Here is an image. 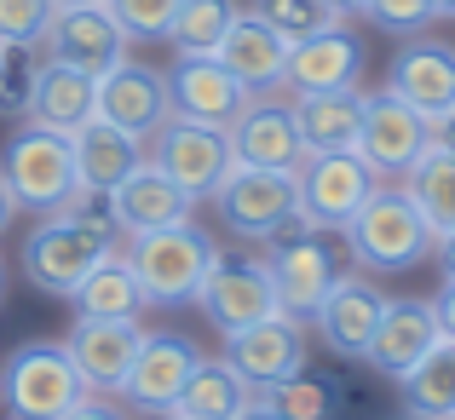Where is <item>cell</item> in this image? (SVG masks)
Returning a JSON list of instances; mask_svg holds the SVG:
<instances>
[{
	"label": "cell",
	"mask_w": 455,
	"mask_h": 420,
	"mask_svg": "<svg viewBox=\"0 0 455 420\" xmlns=\"http://www.w3.org/2000/svg\"><path fill=\"white\" fill-rule=\"evenodd\" d=\"M122 259H127V271H133L145 305H185V299H196V288L213 271L220 248H213L208 231H196V225L185 219V225H167V231L127 236Z\"/></svg>",
	"instance_id": "6da1fadb"
},
{
	"label": "cell",
	"mask_w": 455,
	"mask_h": 420,
	"mask_svg": "<svg viewBox=\"0 0 455 420\" xmlns=\"http://www.w3.org/2000/svg\"><path fill=\"white\" fill-rule=\"evenodd\" d=\"M346 242H352V259L363 271H380V277H398V271H415L427 254L438 248L433 225L421 219L403 190L375 185V196L357 208V219L346 225Z\"/></svg>",
	"instance_id": "7a4b0ae2"
},
{
	"label": "cell",
	"mask_w": 455,
	"mask_h": 420,
	"mask_svg": "<svg viewBox=\"0 0 455 420\" xmlns=\"http://www.w3.org/2000/svg\"><path fill=\"white\" fill-rule=\"evenodd\" d=\"M294 185H300L294 225L323 236V231H346L357 219V208L375 196L380 178L369 173V162L357 150H306V162L294 167Z\"/></svg>",
	"instance_id": "3957f363"
},
{
	"label": "cell",
	"mask_w": 455,
	"mask_h": 420,
	"mask_svg": "<svg viewBox=\"0 0 455 420\" xmlns=\"http://www.w3.org/2000/svg\"><path fill=\"white\" fill-rule=\"evenodd\" d=\"M87 380L81 368L69 363L64 345L52 340H29L6 357V375H0V398H6V415L12 420H64L87 398Z\"/></svg>",
	"instance_id": "277c9868"
},
{
	"label": "cell",
	"mask_w": 455,
	"mask_h": 420,
	"mask_svg": "<svg viewBox=\"0 0 455 420\" xmlns=\"http://www.w3.org/2000/svg\"><path fill=\"white\" fill-rule=\"evenodd\" d=\"M0 178L12 185L18 208L52 213L58 202L81 185L76 178V144H69V133H52V127H41V122H23L18 133L6 139Z\"/></svg>",
	"instance_id": "5b68a950"
},
{
	"label": "cell",
	"mask_w": 455,
	"mask_h": 420,
	"mask_svg": "<svg viewBox=\"0 0 455 420\" xmlns=\"http://www.w3.org/2000/svg\"><path fill=\"white\" fill-rule=\"evenodd\" d=\"M104 254H116L104 231H87V225L64 219V213H46V219L29 231V242H23L18 265H23V277H29V288L69 299L81 282H87V271L99 265Z\"/></svg>",
	"instance_id": "8992f818"
},
{
	"label": "cell",
	"mask_w": 455,
	"mask_h": 420,
	"mask_svg": "<svg viewBox=\"0 0 455 420\" xmlns=\"http://www.w3.org/2000/svg\"><path fill=\"white\" fill-rule=\"evenodd\" d=\"M145 155L162 167L167 178H173L179 190H185L190 202L213 196V190L225 185V173L236 167L231 133H220V127H202V122H185V115H167V122L145 139Z\"/></svg>",
	"instance_id": "52a82bcc"
},
{
	"label": "cell",
	"mask_w": 455,
	"mask_h": 420,
	"mask_svg": "<svg viewBox=\"0 0 455 420\" xmlns=\"http://www.w3.org/2000/svg\"><path fill=\"white\" fill-rule=\"evenodd\" d=\"M213 202H220V219L236 236L271 242V236H283V225H294L300 185H294V173H277V167H243L236 162L225 173V185L213 190Z\"/></svg>",
	"instance_id": "ba28073f"
},
{
	"label": "cell",
	"mask_w": 455,
	"mask_h": 420,
	"mask_svg": "<svg viewBox=\"0 0 455 420\" xmlns=\"http://www.w3.org/2000/svg\"><path fill=\"white\" fill-rule=\"evenodd\" d=\"M427 150H433V115H421L415 104H403L398 92H375V99H363L357 155L369 162L375 178H403Z\"/></svg>",
	"instance_id": "9c48e42d"
},
{
	"label": "cell",
	"mask_w": 455,
	"mask_h": 420,
	"mask_svg": "<svg viewBox=\"0 0 455 420\" xmlns=\"http://www.w3.org/2000/svg\"><path fill=\"white\" fill-rule=\"evenodd\" d=\"M225 357L236 363V375L248 380L254 392H271L283 380L306 375V322L277 311V317H259L248 329L225 334Z\"/></svg>",
	"instance_id": "30bf717a"
},
{
	"label": "cell",
	"mask_w": 455,
	"mask_h": 420,
	"mask_svg": "<svg viewBox=\"0 0 455 420\" xmlns=\"http://www.w3.org/2000/svg\"><path fill=\"white\" fill-rule=\"evenodd\" d=\"M196 305L220 334H236L259 317H277L283 299H277V282H271V265H259V259H213V271L196 288Z\"/></svg>",
	"instance_id": "8fae6325"
},
{
	"label": "cell",
	"mask_w": 455,
	"mask_h": 420,
	"mask_svg": "<svg viewBox=\"0 0 455 420\" xmlns=\"http://www.w3.org/2000/svg\"><path fill=\"white\" fill-rule=\"evenodd\" d=\"M167 99H173V115L231 133L236 115L254 104V92H248L243 81H236L231 69L208 52V58H179V64L167 69Z\"/></svg>",
	"instance_id": "7c38bea8"
},
{
	"label": "cell",
	"mask_w": 455,
	"mask_h": 420,
	"mask_svg": "<svg viewBox=\"0 0 455 420\" xmlns=\"http://www.w3.org/2000/svg\"><path fill=\"white\" fill-rule=\"evenodd\" d=\"M41 46L52 58H64V64L87 69L92 81H104L116 64H127V35H122V23L110 18L104 0H92V6H58Z\"/></svg>",
	"instance_id": "4fadbf2b"
},
{
	"label": "cell",
	"mask_w": 455,
	"mask_h": 420,
	"mask_svg": "<svg viewBox=\"0 0 455 420\" xmlns=\"http://www.w3.org/2000/svg\"><path fill=\"white\" fill-rule=\"evenodd\" d=\"M196 363H202V352H196L190 340H179V334H145L133 368H127L122 398L133 403L139 415H167V409L179 403V392L190 386Z\"/></svg>",
	"instance_id": "5bb4252c"
},
{
	"label": "cell",
	"mask_w": 455,
	"mask_h": 420,
	"mask_svg": "<svg viewBox=\"0 0 455 420\" xmlns=\"http://www.w3.org/2000/svg\"><path fill=\"white\" fill-rule=\"evenodd\" d=\"M173 115V99H167V69H150V64H116L110 75L99 81V122L122 127L133 139H150L156 127Z\"/></svg>",
	"instance_id": "9a60e30c"
},
{
	"label": "cell",
	"mask_w": 455,
	"mask_h": 420,
	"mask_svg": "<svg viewBox=\"0 0 455 420\" xmlns=\"http://www.w3.org/2000/svg\"><path fill=\"white\" fill-rule=\"evenodd\" d=\"M23 115L52 133H81L99 115V81L64 58H41L29 75V92H23Z\"/></svg>",
	"instance_id": "2e32d148"
},
{
	"label": "cell",
	"mask_w": 455,
	"mask_h": 420,
	"mask_svg": "<svg viewBox=\"0 0 455 420\" xmlns=\"http://www.w3.org/2000/svg\"><path fill=\"white\" fill-rule=\"evenodd\" d=\"M380 311H387V294L369 277H334V288L323 294V305L311 311V322H317V340L329 345L334 357H357V363H363L369 340H375V329H380Z\"/></svg>",
	"instance_id": "e0dca14e"
},
{
	"label": "cell",
	"mask_w": 455,
	"mask_h": 420,
	"mask_svg": "<svg viewBox=\"0 0 455 420\" xmlns=\"http://www.w3.org/2000/svg\"><path fill=\"white\" fill-rule=\"evenodd\" d=\"M139 345H145V329L139 322H104V317H76L64 352L69 363L81 368L92 392H122L127 386V368H133Z\"/></svg>",
	"instance_id": "ac0fdd59"
},
{
	"label": "cell",
	"mask_w": 455,
	"mask_h": 420,
	"mask_svg": "<svg viewBox=\"0 0 455 420\" xmlns=\"http://www.w3.org/2000/svg\"><path fill=\"white\" fill-rule=\"evenodd\" d=\"M363 81V41L352 29H323L289 46V75L283 87L300 92H352Z\"/></svg>",
	"instance_id": "d6986e66"
},
{
	"label": "cell",
	"mask_w": 455,
	"mask_h": 420,
	"mask_svg": "<svg viewBox=\"0 0 455 420\" xmlns=\"http://www.w3.org/2000/svg\"><path fill=\"white\" fill-rule=\"evenodd\" d=\"M110 219H116V231H122V236L167 231V225H185L190 219V196L145 155V162H139L133 173L110 190Z\"/></svg>",
	"instance_id": "ffe728a7"
},
{
	"label": "cell",
	"mask_w": 455,
	"mask_h": 420,
	"mask_svg": "<svg viewBox=\"0 0 455 420\" xmlns=\"http://www.w3.org/2000/svg\"><path fill=\"white\" fill-rule=\"evenodd\" d=\"M438 334H444V329H438L433 299H387V311H380V329H375V340H369L363 363L380 368L387 380H398V375H410V368L421 363L427 352H433Z\"/></svg>",
	"instance_id": "44dd1931"
},
{
	"label": "cell",
	"mask_w": 455,
	"mask_h": 420,
	"mask_svg": "<svg viewBox=\"0 0 455 420\" xmlns=\"http://www.w3.org/2000/svg\"><path fill=\"white\" fill-rule=\"evenodd\" d=\"M213 58H220V64L231 69L254 99L277 92L283 75H289V41H283L266 18H254V12H236V23L225 29V41H220Z\"/></svg>",
	"instance_id": "7402d4cb"
},
{
	"label": "cell",
	"mask_w": 455,
	"mask_h": 420,
	"mask_svg": "<svg viewBox=\"0 0 455 420\" xmlns=\"http://www.w3.org/2000/svg\"><path fill=\"white\" fill-rule=\"evenodd\" d=\"M231 155L243 167H277V173H294L306 162V139L294 127V110L289 104H271V99H254L231 127Z\"/></svg>",
	"instance_id": "603a6c76"
},
{
	"label": "cell",
	"mask_w": 455,
	"mask_h": 420,
	"mask_svg": "<svg viewBox=\"0 0 455 420\" xmlns=\"http://www.w3.org/2000/svg\"><path fill=\"white\" fill-rule=\"evenodd\" d=\"M266 265H271V282H277L283 311H289V317H300V322L323 305V294H329L334 277H340V271H334V259H329V248H323L311 231L294 236V242H277Z\"/></svg>",
	"instance_id": "cb8c5ba5"
},
{
	"label": "cell",
	"mask_w": 455,
	"mask_h": 420,
	"mask_svg": "<svg viewBox=\"0 0 455 420\" xmlns=\"http://www.w3.org/2000/svg\"><path fill=\"white\" fill-rule=\"evenodd\" d=\"M387 92H398L403 104H415L421 115H444L455 104V46L444 41H415L392 58Z\"/></svg>",
	"instance_id": "d4e9b609"
},
{
	"label": "cell",
	"mask_w": 455,
	"mask_h": 420,
	"mask_svg": "<svg viewBox=\"0 0 455 420\" xmlns=\"http://www.w3.org/2000/svg\"><path fill=\"white\" fill-rule=\"evenodd\" d=\"M69 144H76V178L87 190H99V196H110V190L145 162V139L122 133V127L99 122V115H92L81 133H69Z\"/></svg>",
	"instance_id": "484cf974"
},
{
	"label": "cell",
	"mask_w": 455,
	"mask_h": 420,
	"mask_svg": "<svg viewBox=\"0 0 455 420\" xmlns=\"http://www.w3.org/2000/svg\"><path fill=\"white\" fill-rule=\"evenodd\" d=\"M248 403H254V386L236 375L231 357H213V363L202 357L196 375H190V386L179 392V403H173L167 415H173V420H236ZM167 415H162V420H167Z\"/></svg>",
	"instance_id": "4316f807"
},
{
	"label": "cell",
	"mask_w": 455,
	"mask_h": 420,
	"mask_svg": "<svg viewBox=\"0 0 455 420\" xmlns=\"http://www.w3.org/2000/svg\"><path fill=\"white\" fill-rule=\"evenodd\" d=\"M306 150H357L363 133V92H300L289 104Z\"/></svg>",
	"instance_id": "83f0119b"
},
{
	"label": "cell",
	"mask_w": 455,
	"mask_h": 420,
	"mask_svg": "<svg viewBox=\"0 0 455 420\" xmlns=\"http://www.w3.org/2000/svg\"><path fill=\"white\" fill-rule=\"evenodd\" d=\"M398 392H403L410 420H455V340L450 334H438L433 352L410 375H398Z\"/></svg>",
	"instance_id": "f1b7e54d"
},
{
	"label": "cell",
	"mask_w": 455,
	"mask_h": 420,
	"mask_svg": "<svg viewBox=\"0 0 455 420\" xmlns=\"http://www.w3.org/2000/svg\"><path fill=\"white\" fill-rule=\"evenodd\" d=\"M69 299H76V317H104V322H139V311H145V294H139L122 254H104Z\"/></svg>",
	"instance_id": "f546056e"
},
{
	"label": "cell",
	"mask_w": 455,
	"mask_h": 420,
	"mask_svg": "<svg viewBox=\"0 0 455 420\" xmlns=\"http://www.w3.org/2000/svg\"><path fill=\"white\" fill-rule=\"evenodd\" d=\"M403 196L421 208V219L433 225V236H450L455 231V155L427 150L421 162L403 173Z\"/></svg>",
	"instance_id": "4dcf8cb0"
},
{
	"label": "cell",
	"mask_w": 455,
	"mask_h": 420,
	"mask_svg": "<svg viewBox=\"0 0 455 420\" xmlns=\"http://www.w3.org/2000/svg\"><path fill=\"white\" fill-rule=\"evenodd\" d=\"M231 23H236V0H185L167 41H173L179 58H208V52H220Z\"/></svg>",
	"instance_id": "1f68e13d"
},
{
	"label": "cell",
	"mask_w": 455,
	"mask_h": 420,
	"mask_svg": "<svg viewBox=\"0 0 455 420\" xmlns=\"http://www.w3.org/2000/svg\"><path fill=\"white\" fill-rule=\"evenodd\" d=\"M254 18H266L283 41H306V35H323V29H340L346 12H334L329 0H254Z\"/></svg>",
	"instance_id": "d6a6232c"
},
{
	"label": "cell",
	"mask_w": 455,
	"mask_h": 420,
	"mask_svg": "<svg viewBox=\"0 0 455 420\" xmlns=\"http://www.w3.org/2000/svg\"><path fill=\"white\" fill-rule=\"evenodd\" d=\"M52 0H0V46L6 52H29L52 29Z\"/></svg>",
	"instance_id": "836d02e7"
},
{
	"label": "cell",
	"mask_w": 455,
	"mask_h": 420,
	"mask_svg": "<svg viewBox=\"0 0 455 420\" xmlns=\"http://www.w3.org/2000/svg\"><path fill=\"white\" fill-rule=\"evenodd\" d=\"M110 6V18L122 23L127 41H167V29H173L179 6L185 0H104Z\"/></svg>",
	"instance_id": "e575fe53"
},
{
	"label": "cell",
	"mask_w": 455,
	"mask_h": 420,
	"mask_svg": "<svg viewBox=\"0 0 455 420\" xmlns=\"http://www.w3.org/2000/svg\"><path fill=\"white\" fill-rule=\"evenodd\" d=\"M266 398L277 403L289 420H329V415H334L329 386H323V380H306V375H294V380H283V386H271Z\"/></svg>",
	"instance_id": "d590c367"
},
{
	"label": "cell",
	"mask_w": 455,
	"mask_h": 420,
	"mask_svg": "<svg viewBox=\"0 0 455 420\" xmlns=\"http://www.w3.org/2000/svg\"><path fill=\"white\" fill-rule=\"evenodd\" d=\"M363 12L380 23V29H392V35H415L421 23L438 18V0H369Z\"/></svg>",
	"instance_id": "8d00e7d4"
},
{
	"label": "cell",
	"mask_w": 455,
	"mask_h": 420,
	"mask_svg": "<svg viewBox=\"0 0 455 420\" xmlns=\"http://www.w3.org/2000/svg\"><path fill=\"white\" fill-rule=\"evenodd\" d=\"M64 420H127V415L116 409V403H104V392H87V398H81Z\"/></svg>",
	"instance_id": "74e56055"
},
{
	"label": "cell",
	"mask_w": 455,
	"mask_h": 420,
	"mask_svg": "<svg viewBox=\"0 0 455 420\" xmlns=\"http://www.w3.org/2000/svg\"><path fill=\"white\" fill-rule=\"evenodd\" d=\"M433 311H438V329L455 340V277H444V288H438V299H433Z\"/></svg>",
	"instance_id": "f35d334b"
},
{
	"label": "cell",
	"mask_w": 455,
	"mask_h": 420,
	"mask_svg": "<svg viewBox=\"0 0 455 420\" xmlns=\"http://www.w3.org/2000/svg\"><path fill=\"white\" fill-rule=\"evenodd\" d=\"M433 150H444V155H455V104L444 115H433Z\"/></svg>",
	"instance_id": "ab89813d"
},
{
	"label": "cell",
	"mask_w": 455,
	"mask_h": 420,
	"mask_svg": "<svg viewBox=\"0 0 455 420\" xmlns=\"http://www.w3.org/2000/svg\"><path fill=\"white\" fill-rule=\"evenodd\" d=\"M236 420H289V415H283V409H277V403H271V398H266V392H254V403H248V409H243V415H236Z\"/></svg>",
	"instance_id": "60d3db41"
},
{
	"label": "cell",
	"mask_w": 455,
	"mask_h": 420,
	"mask_svg": "<svg viewBox=\"0 0 455 420\" xmlns=\"http://www.w3.org/2000/svg\"><path fill=\"white\" fill-rule=\"evenodd\" d=\"M18 219V196H12V185L0 178V236H6V225Z\"/></svg>",
	"instance_id": "b9f144b4"
},
{
	"label": "cell",
	"mask_w": 455,
	"mask_h": 420,
	"mask_svg": "<svg viewBox=\"0 0 455 420\" xmlns=\"http://www.w3.org/2000/svg\"><path fill=\"white\" fill-rule=\"evenodd\" d=\"M438 259H444V277H455V231L438 236Z\"/></svg>",
	"instance_id": "7bdbcfd3"
},
{
	"label": "cell",
	"mask_w": 455,
	"mask_h": 420,
	"mask_svg": "<svg viewBox=\"0 0 455 420\" xmlns=\"http://www.w3.org/2000/svg\"><path fill=\"white\" fill-rule=\"evenodd\" d=\"M329 6H334V12H363L369 0H329Z\"/></svg>",
	"instance_id": "ee69618b"
},
{
	"label": "cell",
	"mask_w": 455,
	"mask_h": 420,
	"mask_svg": "<svg viewBox=\"0 0 455 420\" xmlns=\"http://www.w3.org/2000/svg\"><path fill=\"white\" fill-rule=\"evenodd\" d=\"M438 18H455V0H438Z\"/></svg>",
	"instance_id": "f6af8a7d"
},
{
	"label": "cell",
	"mask_w": 455,
	"mask_h": 420,
	"mask_svg": "<svg viewBox=\"0 0 455 420\" xmlns=\"http://www.w3.org/2000/svg\"><path fill=\"white\" fill-rule=\"evenodd\" d=\"M6 64H12V52H6V46H0V81H6Z\"/></svg>",
	"instance_id": "bcb514c9"
},
{
	"label": "cell",
	"mask_w": 455,
	"mask_h": 420,
	"mask_svg": "<svg viewBox=\"0 0 455 420\" xmlns=\"http://www.w3.org/2000/svg\"><path fill=\"white\" fill-rule=\"evenodd\" d=\"M52 6H92V0H52Z\"/></svg>",
	"instance_id": "7dc6e473"
},
{
	"label": "cell",
	"mask_w": 455,
	"mask_h": 420,
	"mask_svg": "<svg viewBox=\"0 0 455 420\" xmlns=\"http://www.w3.org/2000/svg\"><path fill=\"white\" fill-rule=\"evenodd\" d=\"M167 420H173V415H167Z\"/></svg>",
	"instance_id": "c3c4849f"
}]
</instances>
